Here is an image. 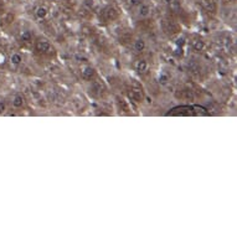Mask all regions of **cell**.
I'll return each mask as SVG.
<instances>
[{
	"label": "cell",
	"instance_id": "6",
	"mask_svg": "<svg viewBox=\"0 0 237 237\" xmlns=\"http://www.w3.org/2000/svg\"><path fill=\"white\" fill-rule=\"evenodd\" d=\"M144 48H145V42H144V40H142V39L135 40V42H134V50H135L137 52H142V51H144Z\"/></svg>",
	"mask_w": 237,
	"mask_h": 237
},
{
	"label": "cell",
	"instance_id": "3",
	"mask_svg": "<svg viewBox=\"0 0 237 237\" xmlns=\"http://www.w3.org/2000/svg\"><path fill=\"white\" fill-rule=\"evenodd\" d=\"M135 70L140 74H144L145 71L148 70V62L145 60H139L137 63H135Z\"/></svg>",
	"mask_w": 237,
	"mask_h": 237
},
{
	"label": "cell",
	"instance_id": "4",
	"mask_svg": "<svg viewBox=\"0 0 237 237\" xmlns=\"http://www.w3.org/2000/svg\"><path fill=\"white\" fill-rule=\"evenodd\" d=\"M47 9L45 8V6H39V8H36V11H35V14H36V16L39 17V19H45V17L47 16Z\"/></svg>",
	"mask_w": 237,
	"mask_h": 237
},
{
	"label": "cell",
	"instance_id": "12",
	"mask_svg": "<svg viewBox=\"0 0 237 237\" xmlns=\"http://www.w3.org/2000/svg\"><path fill=\"white\" fill-rule=\"evenodd\" d=\"M194 47H195V50H201L203 47H204V42L203 41H196L195 42V45H194Z\"/></svg>",
	"mask_w": 237,
	"mask_h": 237
},
{
	"label": "cell",
	"instance_id": "11",
	"mask_svg": "<svg viewBox=\"0 0 237 237\" xmlns=\"http://www.w3.org/2000/svg\"><path fill=\"white\" fill-rule=\"evenodd\" d=\"M128 4L131 6H138L142 4V0H128Z\"/></svg>",
	"mask_w": 237,
	"mask_h": 237
},
{
	"label": "cell",
	"instance_id": "1",
	"mask_svg": "<svg viewBox=\"0 0 237 237\" xmlns=\"http://www.w3.org/2000/svg\"><path fill=\"white\" fill-rule=\"evenodd\" d=\"M36 48H38V51H40V52H48L50 48H51V45L46 40H40L38 44H36Z\"/></svg>",
	"mask_w": 237,
	"mask_h": 237
},
{
	"label": "cell",
	"instance_id": "2",
	"mask_svg": "<svg viewBox=\"0 0 237 237\" xmlns=\"http://www.w3.org/2000/svg\"><path fill=\"white\" fill-rule=\"evenodd\" d=\"M150 14V6L148 4H140L139 5V10H138V15L140 17H147Z\"/></svg>",
	"mask_w": 237,
	"mask_h": 237
},
{
	"label": "cell",
	"instance_id": "9",
	"mask_svg": "<svg viewBox=\"0 0 237 237\" xmlns=\"http://www.w3.org/2000/svg\"><path fill=\"white\" fill-rule=\"evenodd\" d=\"M20 38H21V40H23V41H25V42L30 41V40H31V38H32L31 31H29V30L21 31V34H20Z\"/></svg>",
	"mask_w": 237,
	"mask_h": 237
},
{
	"label": "cell",
	"instance_id": "7",
	"mask_svg": "<svg viewBox=\"0 0 237 237\" xmlns=\"http://www.w3.org/2000/svg\"><path fill=\"white\" fill-rule=\"evenodd\" d=\"M21 61H23L21 55H19V53H13V55H11L10 62H11L13 65H19V63H21Z\"/></svg>",
	"mask_w": 237,
	"mask_h": 237
},
{
	"label": "cell",
	"instance_id": "8",
	"mask_svg": "<svg viewBox=\"0 0 237 237\" xmlns=\"http://www.w3.org/2000/svg\"><path fill=\"white\" fill-rule=\"evenodd\" d=\"M23 103H24V98L21 97V96H15L14 97V99H13V106L15 107V108H20L21 106H23Z\"/></svg>",
	"mask_w": 237,
	"mask_h": 237
},
{
	"label": "cell",
	"instance_id": "15",
	"mask_svg": "<svg viewBox=\"0 0 237 237\" xmlns=\"http://www.w3.org/2000/svg\"><path fill=\"white\" fill-rule=\"evenodd\" d=\"M147 102H148V103H152V98H149V97H147Z\"/></svg>",
	"mask_w": 237,
	"mask_h": 237
},
{
	"label": "cell",
	"instance_id": "13",
	"mask_svg": "<svg viewBox=\"0 0 237 237\" xmlns=\"http://www.w3.org/2000/svg\"><path fill=\"white\" fill-rule=\"evenodd\" d=\"M5 111V103L0 101V113H3Z\"/></svg>",
	"mask_w": 237,
	"mask_h": 237
},
{
	"label": "cell",
	"instance_id": "10",
	"mask_svg": "<svg viewBox=\"0 0 237 237\" xmlns=\"http://www.w3.org/2000/svg\"><path fill=\"white\" fill-rule=\"evenodd\" d=\"M158 80H159L158 82H159L160 84H163V86H164V84H167V83L169 82V76H168V75H165V74H160Z\"/></svg>",
	"mask_w": 237,
	"mask_h": 237
},
{
	"label": "cell",
	"instance_id": "14",
	"mask_svg": "<svg viewBox=\"0 0 237 237\" xmlns=\"http://www.w3.org/2000/svg\"><path fill=\"white\" fill-rule=\"evenodd\" d=\"M163 2L165 4H170V3H173V0H163Z\"/></svg>",
	"mask_w": 237,
	"mask_h": 237
},
{
	"label": "cell",
	"instance_id": "5",
	"mask_svg": "<svg viewBox=\"0 0 237 237\" xmlns=\"http://www.w3.org/2000/svg\"><path fill=\"white\" fill-rule=\"evenodd\" d=\"M95 75V70L91 67V66H87V67H84L83 68V71H82V76L84 77V78H91Z\"/></svg>",
	"mask_w": 237,
	"mask_h": 237
}]
</instances>
